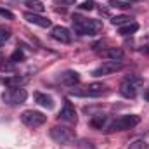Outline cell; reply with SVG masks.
<instances>
[{"label":"cell","instance_id":"6da1fadb","mask_svg":"<svg viewBox=\"0 0 149 149\" xmlns=\"http://www.w3.org/2000/svg\"><path fill=\"white\" fill-rule=\"evenodd\" d=\"M73 28H74V31L80 33V35L94 37L99 30H102V23L97 21V19H87V17H81V16H74Z\"/></svg>","mask_w":149,"mask_h":149},{"label":"cell","instance_id":"7a4b0ae2","mask_svg":"<svg viewBox=\"0 0 149 149\" xmlns=\"http://www.w3.org/2000/svg\"><path fill=\"white\" fill-rule=\"evenodd\" d=\"M142 83H144V81H142L141 76L130 74V76H127V78L120 83V94H121L123 97H127V99H134V97L137 95V92H139V88H141Z\"/></svg>","mask_w":149,"mask_h":149},{"label":"cell","instance_id":"3957f363","mask_svg":"<svg viewBox=\"0 0 149 149\" xmlns=\"http://www.w3.org/2000/svg\"><path fill=\"white\" fill-rule=\"evenodd\" d=\"M108 92V87L104 83H88L81 88H73L70 92V95H74V97H101Z\"/></svg>","mask_w":149,"mask_h":149},{"label":"cell","instance_id":"277c9868","mask_svg":"<svg viewBox=\"0 0 149 149\" xmlns=\"http://www.w3.org/2000/svg\"><path fill=\"white\" fill-rule=\"evenodd\" d=\"M141 121V118L137 114H125L116 118L114 121H111V125L108 127V132H121V130H130L134 127H137Z\"/></svg>","mask_w":149,"mask_h":149},{"label":"cell","instance_id":"5b68a950","mask_svg":"<svg viewBox=\"0 0 149 149\" xmlns=\"http://www.w3.org/2000/svg\"><path fill=\"white\" fill-rule=\"evenodd\" d=\"M50 139L57 144H66L71 142L74 139V134L70 127H63V125H56L50 128Z\"/></svg>","mask_w":149,"mask_h":149},{"label":"cell","instance_id":"8992f818","mask_svg":"<svg viewBox=\"0 0 149 149\" xmlns=\"http://www.w3.org/2000/svg\"><path fill=\"white\" fill-rule=\"evenodd\" d=\"M21 121L30 127V128H37V127H42L45 121H47V116L40 111H35V109H28L21 114Z\"/></svg>","mask_w":149,"mask_h":149},{"label":"cell","instance_id":"52a82bcc","mask_svg":"<svg viewBox=\"0 0 149 149\" xmlns=\"http://www.w3.org/2000/svg\"><path fill=\"white\" fill-rule=\"evenodd\" d=\"M28 97V92L24 88H10L7 92L2 94V101L9 106H17V104H23Z\"/></svg>","mask_w":149,"mask_h":149},{"label":"cell","instance_id":"ba28073f","mask_svg":"<svg viewBox=\"0 0 149 149\" xmlns=\"http://www.w3.org/2000/svg\"><path fill=\"white\" fill-rule=\"evenodd\" d=\"M123 68V63L121 61H106L102 63L99 68H95L92 71V76H106V74H113L116 71H120Z\"/></svg>","mask_w":149,"mask_h":149},{"label":"cell","instance_id":"9c48e42d","mask_svg":"<svg viewBox=\"0 0 149 149\" xmlns=\"http://www.w3.org/2000/svg\"><path fill=\"white\" fill-rule=\"evenodd\" d=\"M59 118L63 121H68V123H76V111H74V106L70 101H66L63 104V108L59 111Z\"/></svg>","mask_w":149,"mask_h":149},{"label":"cell","instance_id":"30bf717a","mask_svg":"<svg viewBox=\"0 0 149 149\" xmlns=\"http://www.w3.org/2000/svg\"><path fill=\"white\" fill-rule=\"evenodd\" d=\"M50 37L61 43H70L71 42V33L66 26H54L52 31H50Z\"/></svg>","mask_w":149,"mask_h":149},{"label":"cell","instance_id":"8fae6325","mask_svg":"<svg viewBox=\"0 0 149 149\" xmlns=\"http://www.w3.org/2000/svg\"><path fill=\"white\" fill-rule=\"evenodd\" d=\"M24 19L28 21V23H31V24H37L40 28H50V19H47V17H43V16H40L37 12H24Z\"/></svg>","mask_w":149,"mask_h":149},{"label":"cell","instance_id":"7c38bea8","mask_svg":"<svg viewBox=\"0 0 149 149\" xmlns=\"http://www.w3.org/2000/svg\"><path fill=\"white\" fill-rule=\"evenodd\" d=\"M30 81L28 76H19V74H14V76H9L3 80V83L9 87V88H21L23 85H26Z\"/></svg>","mask_w":149,"mask_h":149},{"label":"cell","instance_id":"4fadbf2b","mask_svg":"<svg viewBox=\"0 0 149 149\" xmlns=\"http://www.w3.org/2000/svg\"><path fill=\"white\" fill-rule=\"evenodd\" d=\"M59 81L64 83V85H74V83L80 81V74L76 71H73V70H68V71L59 74Z\"/></svg>","mask_w":149,"mask_h":149},{"label":"cell","instance_id":"5bb4252c","mask_svg":"<svg viewBox=\"0 0 149 149\" xmlns=\"http://www.w3.org/2000/svg\"><path fill=\"white\" fill-rule=\"evenodd\" d=\"M99 54H101V57H106V59H109V61H120V59L123 57V50L118 49V47L104 49V50H101Z\"/></svg>","mask_w":149,"mask_h":149},{"label":"cell","instance_id":"9a60e30c","mask_svg":"<svg viewBox=\"0 0 149 149\" xmlns=\"http://www.w3.org/2000/svg\"><path fill=\"white\" fill-rule=\"evenodd\" d=\"M35 101H37L42 108H47V109H52L54 108V99L50 95H47V94H42V92L35 94Z\"/></svg>","mask_w":149,"mask_h":149},{"label":"cell","instance_id":"2e32d148","mask_svg":"<svg viewBox=\"0 0 149 149\" xmlns=\"http://www.w3.org/2000/svg\"><path fill=\"white\" fill-rule=\"evenodd\" d=\"M137 30H139V24H137L135 21H132V23H128V24L120 26V35H121V37H128V35H134Z\"/></svg>","mask_w":149,"mask_h":149},{"label":"cell","instance_id":"e0dca14e","mask_svg":"<svg viewBox=\"0 0 149 149\" xmlns=\"http://www.w3.org/2000/svg\"><path fill=\"white\" fill-rule=\"evenodd\" d=\"M24 5L30 9V12H37V14H40V12L45 10V5H43L40 0H24Z\"/></svg>","mask_w":149,"mask_h":149},{"label":"cell","instance_id":"ac0fdd59","mask_svg":"<svg viewBox=\"0 0 149 149\" xmlns=\"http://www.w3.org/2000/svg\"><path fill=\"white\" fill-rule=\"evenodd\" d=\"M128 23H132V17L130 16H125V14L111 17V24H114V26H123V24H128Z\"/></svg>","mask_w":149,"mask_h":149},{"label":"cell","instance_id":"d6986e66","mask_svg":"<svg viewBox=\"0 0 149 149\" xmlns=\"http://www.w3.org/2000/svg\"><path fill=\"white\" fill-rule=\"evenodd\" d=\"M104 123H106V116H104V114L94 116V118L90 120V125H92L94 128H102V127H104Z\"/></svg>","mask_w":149,"mask_h":149},{"label":"cell","instance_id":"ffe728a7","mask_svg":"<svg viewBox=\"0 0 149 149\" xmlns=\"http://www.w3.org/2000/svg\"><path fill=\"white\" fill-rule=\"evenodd\" d=\"M109 7L125 10V9H128V7H130V3H127V2H123V0H111V2H109Z\"/></svg>","mask_w":149,"mask_h":149},{"label":"cell","instance_id":"44dd1931","mask_svg":"<svg viewBox=\"0 0 149 149\" xmlns=\"http://www.w3.org/2000/svg\"><path fill=\"white\" fill-rule=\"evenodd\" d=\"M24 59V54H23V50L21 49H16L12 54H10V61L16 64V63H19V61H23Z\"/></svg>","mask_w":149,"mask_h":149},{"label":"cell","instance_id":"7402d4cb","mask_svg":"<svg viewBox=\"0 0 149 149\" xmlns=\"http://www.w3.org/2000/svg\"><path fill=\"white\" fill-rule=\"evenodd\" d=\"M12 35V31L9 30V28H5V26H0V42H5V40H9Z\"/></svg>","mask_w":149,"mask_h":149},{"label":"cell","instance_id":"603a6c76","mask_svg":"<svg viewBox=\"0 0 149 149\" xmlns=\"http://www.w3.org/2000/svg\"><path fill=\"white\" fill-rule=\"evenodd\" d=\"M0 70L2 71H14V63L9 59V61H2L0 63Z\"/></svg>","mask_w":149,"mask_h":149},{"label":"cell","instance_id":"cb8c5ba5","mask_svg":"<svg viewBox=\"0 0 149 149\" xmlns=\"http://www.w3.org/2000/svg\"><path fill=\"white\" fill-rule=\"evenodd\" d=\"M80 9H81V10H94V9H95V2H94V0H87V2H83V3H80Z\"/></svg>","mask_w":149,"mask_h":149},{"label":"cell","instance_id":"d4e9b609","mask_svg":"<svg viewBox=\"0 0 149 149\" xmlns=\"http://www.w3.org/2000/svg\"><path fill=\"white\" fill-rule=\"evenodd\" d=\"M128 149H148V142L146 141H135V142L130 144Z\"/></svg>","mask_w":149,"mask_h":149},{"label":"cell","instance_id":"484cf974","mask_svg":"<svg viewBox=\"0 0 149 149\" xmlns=\"http://www.w3.org/2000/svg\"><path fill=\"white\" fill-rule=\"evenodd\" d=\"M0 16L5 17V19H14V14H12L9 9H2V7H0Z\"/></svg>","mask_w":149,"mask_h":149},{"label":"cell","instance_id":"4316f807","mask_svg":"<svg viewBox=\"0 0 149 149\" xmlns=\"http://www.w3.org/2000/svg\"><path fill=\"white\" fill-rule=\"evenodd\" d=\"M144 99H146V101H149V90H146V92H144Z\"/></svg>","mask_w":149,"mask_h":149},{"label":"cell","instance_id":"83f0119b","mask_svg":"<svg viewBox=\"0 0 149 149\" xmlns=\"http://www.w3.org/2000/svg\"><path fill=\"white\" fill-rule=\"evenodd\" d=\"M142 52H146V54H149V45H146V49H142Z\"/></svg>","mask_w":149,"mask_h":149},{"label":"cell","instance_id":"f1b7e54d","mask_svg":"<svg viewBox=\"0 0 149 149\" xmlns=\"http://www.w3.org/2000/svg\"><path fill=\"white\" fill-rule=\"evenodd\" d=\"M61 2H64V3H71V2H74V0H61Z\"/></svg>","mask_w":149,"mask_h":149},{"label":"cell","instance_id":"f546056e","mask_svg":"<svg viewBox=\"0 0 149 149\" xmlns=\"http://www.w3.org/2000/svg\"><path fill=\"white\" fill-rule=\"evenodd\" d=\"M2 43H3V42H0V47H2Z\"/></svg>","mask_w":149,"mask_h":149}]
</instances>
